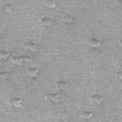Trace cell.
Instances as JSON below:
<instances>
[{
  "instance_id": "obj_7",
  "label": "cell",
  "mask_w": 122,
  "mask_h": 122,
  "mask_svg": "<svg viewBox=\"0 0 122 122\" xmlns=\"http://www.w3.org/2000/svg\"><path fill=\"white\" fill-rule=\"evenodd\" d=\"M57 87L60 90H64L67 86V83L63 81H60L57 83Z\"/></svg>"
},
{
  "instance_id": "obj_13",
  "label": "cell",
  "mask_w": 122,
  "mask_h": 122,
  "mask_svg": "<svg viewBox=\"0 0 122 122\" xmlns=\"http://www.w3.org/2000/svg\"><path fill=\"white\" fill-rule=\"evenodd\" d=\"M10 55V54L8 53L4 52V51H2L0 54V56H1V58L4 59V60L7 59Z\"/></svg>"
},
{
  "instance_id": "obj_17",
  "label": "cell",
  "mask_w": 122,
  "mask_h": 122,
  "mask_svg": "<svg viewBox=\"0 0 122 122\" xmlns=\"http://www.w3.org/2000/svg\"><path fill=\"white\" fill-rule=\"evenodd\" d=\"M116 76L117 77H118V78H120V79H122V73L121 72H118L116 73Z\"/></svg>"
},
{
  "instance_id": "obj_8",
  "label": "cell",
  "mask_w": 122,
  "mask_h": 122,
  "mask_svg": "<svg viewBox=\"0 0 122 122\" xmlns=\"http://www.w3.org/2000/svg\"><path fill=\"white\" fill-rule=\"evenodd\" d=\"M13 62L14 64H16L18 65H22V63L23 62V60L22 57H14L12 59Z\"/></svg>"
},
{
  "instance_id": "obj_6",
  "label": "cell",
  "mask_w": 122,
  "mask_h": 122,
  "mask_svg": "<svg viewBox=\"0 0 122 122\" xmlns=\"http://www.w3.org/2000/svg\"><path fill=\"white\" fill-rule=\"evenodd\" d=\"M89 44L94 48H98L100 45V43L96 39H92L89 41Z\"/></svg>"
},
{
  "instance_id": "obj_16",
  "label": "cell",
  "mask_w": 122,
  "mask_h": 122,
  "mask_svg": "<svg viewBox=\"0 0 122 122\" xmlns=\"http://www.w3.org/2000/svg\"><path fill=\"white\" fill-rule=\"evenodd\" d=\"M8 74H7V73L6 72H2L1 73V75H0V76H1V77L2 78H3V79H6L8 77Z\"/></svg>"
},
{
  "instance_id": "obj_4",
  "label": "cell",
  "mask_w": 122,
  "mask_h": 122,
  "mask_svg": "<svg viewBox=\"0 0 122 122\" xmlns=\"http://www.w3.org/2000/svg\"><path fill=\"white\" fill-rule=\"evenodd\" d=\"M24 47L32 51H35L37 48V45L33 43H28L24 45Z\"/></svg>"
},
{
  "instance_id": "obj_14",
  "label": "cell",
  "mask_w": 122,
  "mask_h": 122,
  "mask_svg": "<svg viewBox=\"0 0 122 122\" xmlns=\"http://www.w3.org/2000/svg\"><path fill=\"white\" fill-rule=\"evenodd\" d=\"M64 20L65 22L67 23H72L73 22L72 18L70 15H66L64 18Z\"/></svg>"
},
{
  "instance_id": "obj_15",
  "label": "cell",
  "mask_w": 122,
  "mask_h": 122,
  "mask_svg": "<svg viewBox=\"0 0 122 122\" xmlns=\"http://www.w3.org/2000/svg\"><path fill=\"white\" fill-rule=\"evenodd\" d=\"M22 58L23 60V61L25 62H30L32 61V59L31 58L27 55H24L23 56H22Z\"/></svg>"
},
{
  "instance_id": "obj_11",
  "label": "cell",
  "mask_w": 122,
  "mask_h": 122,
  "mask_svg": "<svg viewBox=\"0 0 122 122\" xmlns=\"http://www.w3.org/2000/svg\"><path fill=\"white\" fill-rule=\"evenodd\" d=\"M45 4L49 8H53L55 7L56 4H55V2H54V1H50V0H49V1H46L45 2Z\"/></svg>"
},
{
  "instance_id": "obj_10",
  "label": "cell",
  "mask_w": 122,
  "mask_h": 122,
  "mask_svg": "<svg viewBox=\"0 0 122 122\" xmlns=\"http://www.w3.org/2000/svg\"><path fill=\"white\" fill-rule=\"evenodd\" d=\"M81 115H82V117H83L84 119H89L93 116V114L90 112H89L84 111V112H82Z\"/></svg>"
},
{
  "instance_id": "obj_3",
  "label": "cell",
  "mask_w": 122,
  "mask_h": 122,
  "mask_svg": "<svg viewBox=\"0 0 122 122\" xmlns=\"http://www.w3.org/2000/svg\"><path fill=\"white\" fill-rule=\"evenodd\" d=\"M39 72V70L35 68H29L26 70V73L30 75L33 77H36L37 76V74Z\"/></svg>"
},
{
  "instance_id": "obj_1",
  "label": "cell",
  "mask_w": 122,
  "mask_h": 122,
  "mask_svg": "<svg viewBox=\"0 0 122 122\" xmlns=\"http://www.w3.org/2000/svg\"><path fill=\"white\" fill-rule=\"evenodd\" d=\"M22 101L21 99L18 98H12L10 101V103L11 105L17 107H20L22 105Z\"/></svg>"
},
{
  "instance_id": "obj_12",
  "label": "cell",
  "mask_w": 122,
  "mask_h": 122,
  "mask_svg": "<svg viewBox=\"0 0 122 122\" xmlns=\"http://www.w3.org/2000/svg\"><path fill=\"white\" fill-rule=\"evenodd\" d=\"M13 6L10 4H5L4 6V10L6 13H10L11 11Z\"/></svg>"
},
{
  "instance_id": "obj_9",
  "label": "cell",
  "mask_w": 122,
  "mask_h": 122,
  "mask_svg": "<svg viewBox=\"0 0 122 122\" xmlns=\"http://www.w3.org/2000/svg\"><path fill=\"white\" fill-rule=\"evenodd\" d=\"M42 23L46 26H50L53 23L51 19L48 18H45L42 20Z\"/></svg>"
},
{
  "instance_id": "obj_5",
  "label": "cell",
  "mask_w": 122,
  "mask_h": 122,
  "mask_svg": "<svg viewBox=\"0 0 122 122\" xmlns=\"http://www.w3.org/2000/svg\"><path fill=\"white\" fill-rule=\"evenodd\" d=\"M58 96L57 94L54 93H48L46 95V98L52 101H55L56 100V99L58 98Z\"/></svg>"
},
{
  "instance_id": "obj_2",
  "label": "cell",
  "mask_w": 122,
  "mask_h": 122,
  "mask_svg": "<svg viewBox=\"0 0 122 122\" xmlns=\"http://www.w3.org/2000/svg\"><path fill=\"white\" fill-rule=\"evenodd\" d=\"M92 100L93 102H94L95 104H101L103 100V98L98 95H94L92 97Z\"/></svg>"
}]
</instances>
